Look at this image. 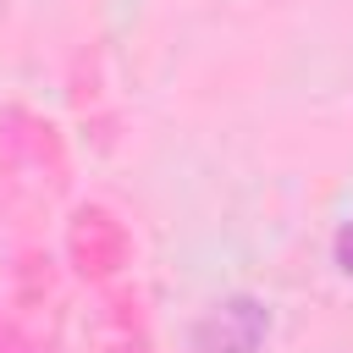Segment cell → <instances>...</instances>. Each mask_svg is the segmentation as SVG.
Returning <instances> with one entry per match:
<instances>
[{
	"label": "cell",
	"instance_id": "2",
	"mask_svg": "<svg viewBox=\"0 0 353 353\" xmlns=\"http://www.w3.org/2000/svg\"><path fill=\"white\" fill-rule=\"evenodd\" d=\"M331 259H336V270L353 281V221L336 226V237H331Z\"/></svg>",
	"mask_w": 353,
	"mask_h": 353
},
{
	"label": "cell",
	"instance_id": "1",
	"mask_svg": "<svg viewBox=\"0 0 353 353\" xmlns=\"http://www.w3.org/2000/svg\"><path fill=\"white\" fill-rule=\"evenodd\" d=\"M265 331H270V309L259 298H248V292H232V298L210 303L193 320L188 347L193 353H254L265 342Z\"/></svg>",
	"mask_w": 353,
	"mask_h": 353
}]
</instances>
